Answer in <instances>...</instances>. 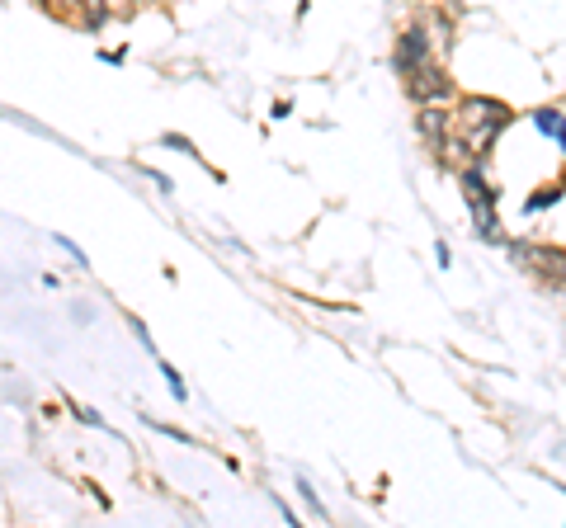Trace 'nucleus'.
<instances>
[{
	"label": "nucleus",
	"mask_w": 566,
	"mask_h": 528,
	"mask_svg": "<svg viewBox=\"0 0 566 528\" xmlns=\"http://www.w3.org/2000/svg\"><path fill=\"white\" fill-rule=\"evenodd\" d=\"M48 5H71V0H48Z\"/></svg>",
	"instance_id": "13"
},
{
	"label": "nucleus",
	"mask_w": 566,
	"mask_h": 528,
	"mask_svg": "<svg viewBox=\"0 0 566 528\" xmlns=\"http://www.w3.org/2000/svg\"><path fill=\"white\" fill-rule=\"evenodd\" d=\"M449 128H458V142H449V147H463L467 161H472V156H482L500 132L510 128V109H505L500 99L472 95L449 114Z\"/></svg>",
	"instance_id": "1"
},
{
	"label": "nucleus",
	"mask_w": 566,
	"mask_h": 528,
	"mask_svg": "<svg viewBox=\"0 0 566 528\" xmlns=\"http://www.w3.org/2000/svg\"><path fill=\"white\" fill-rule=\"evenodd\" d=\"M406 95L416 99V104H444V99L453 95V81H449V71L434 62H420L416 71H406Z\"/></svg>",
	"instance_id": "3"
},
{
	"label": "nucleus",
	"mask_w": 566,
	"mask_h": 528,
	"mask_svg": "<svg viewBox=\"0 0 566 528\" xmlns=\"http://www.w3.org/2000/svg\"><path fill=\"white\" fill-rule=\"evenodd\" d=\"M430 57H434V38L420 29V24H411L406 33H397V52H392V66H397L401 76H406V71H416L420 62H430Z\"/></svg>",
	"instance_id": "4"
},
{
	"label": "nucleus",
	"mask_w": 566,
	"mask_h": 528,
	"mask_svg": "<svg viewBox=\"0 0 566 528\" xmlns=\"http://www.w3.org/2000/svg\"><path fill=\"white\" fill-rule=\"evenodd\" d=\"M420 132H425V142H430V147H444L449 109H439V104H420Z\"/></svg>",
	"instance_id": "5"
},
{
	"label": "nucleus",
	"mask_w": 566,
	"mask_h": 528,
	"mask_svg": "<svg viewBox=\"0 0 566 528\" xmlns=\"http://www.w3.org/2000/svg\"><path fill=\"white\" fill-rule=\"evenodd\" d=\"M57 246L67 250V255H71V260H76V264H81V269H85V264H90V260H85V250L76 246V241H71V236H57Z\"/></svg>",
	"instance_id": "10"
},
{
	"label": "nucleus",
	"mask_w": 566,
	"mask_h": 528,
	"mask_svg": "<svg viewBox=\"0 0 566 528\" xmlns=\"http://www.w3.org/2000/svg\"><path fill=\"white\" fill-rule=\"evenodd\" d=\"M161 373H166V387L175 392V401H189V387H184V378L170 368V363H161Z\"/></svg>",
	"instance_id": "8"
},
{
	"label": "nucleus",
	"mask_w": 566,
	"mask_h": 528,
	"mask_svg": "<svg viewBox=\"0 0 566 528\" xmlns=\"http://www.w3.org/2000/svg\"><path fill=\"white\" fill-rule=\"evenodd\" d=\"M147 180L156 184V189H166V194H170V180H166V175H161V170H147Z\"/></svg>",
	"instance_id": "11"
},
{
	"label": "nucleus",
	"mask_w": 566,
	"mask_h": 528,
	"mask_svg": "<svg viewBox=\"0 0 566 528\" xmlns=\"http://www.w3.org/2000/svg\"><path fill=\"white\" fill-rule=\"evenodd\" d=\"M552 203H562V189H557V184H552V189H538V194L529 198V213H543Z\"/></svg>",
	"instance_id": "7"
},
{
	"label": "nucleus",
	"mask_w": 566,
	"mask_h": 528,
	"mask_svg": "<svg viewBox=\"0 0 566 528\" xmlns=\"http://www.w3.org/2000/svg\"><path fill=\"white\" fill-rule=\"evenodd\" d=\"M463 194H467V203H472L477 231L496 241V198H500V189H496L491 180H486V170L477 165V156H472V161L463 165Z\"/></svg>",
	"instance_id": "2"
},
{
	"label": "nucleus",
	"mask_w": 566,
	"mask_h": 528,
	"mask_svg": "<svg viewBox=\"0 0 566 528\" xmlns=\"http://www.w3.org/2000/svg\"><path fill=\"white\" fill-rule=\"evenodd\" d=\"M533 123H538V128H543L552 142L562 147V109H552V104H548V109H533Z\"/></svg>",
	"instance_id": "6"
},
{
	"label": "nucleus",
	"mask_w": 566,
	"mask_h": 528,
	"mask_svg": "<svg viewBox=\"0 0 566 528\" xmlns=\"http://www.w3.org/2000/svg\"><path fill=\"white\" fill-rule=\"evenodd\" d=\"M166 147H175V151H184V156H194V161H199V147H194L189 137H180V132H166Z\"/></svg>",
	"instance_id": "9"
},
{
	"label": "nucleus",
	"mask_w": 566,
	"mask_h": 528,
	"mask_svg": "<svg viewBox=\"0 0 566 528\" xmlns=\"http://www.w3.org/2000/svg\"><path fill=\"white\" fill-rule=\"evenodd\" d=\"M307 10H312V0H298V15H307Z\"/></svg>",
	"instance_id": "12"
}]
</instances>
